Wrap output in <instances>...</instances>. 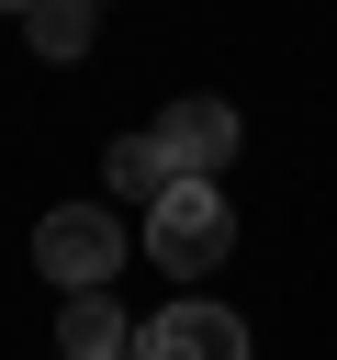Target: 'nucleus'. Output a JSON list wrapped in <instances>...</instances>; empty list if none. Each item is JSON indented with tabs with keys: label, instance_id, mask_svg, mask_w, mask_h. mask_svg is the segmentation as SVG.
<instances>
[{
	"label": "nucleus",
	"instance_id": "obj_3",
	"mask_svg": "<svg viewBox=\"0 0 337 360\" xmlns=\"http://www.w3.org/2000/svg\"><path fill=\"white\" fill-rule=\"evenodd\" d=\"M135 360H247V315L213 304V292H180L135 326Z\"/></svg>",
	"mask_w": 337,
	"mask_h": 360
},
{
	"label": "nucleus",
	"instance_id": "obj_5",
	"mask_svg": "<svg viewBox=\"0 0 337 360\" xmlns=\"http://www.w3.org/2000/svg\"><path fill=\"white\" fill-rule=\"evenodd\" d=\"M56 360H135L124 304H112V292H67V315H56Z\"/></svg>",
	"mask_w": 337,
	"mask_h": 360
},
{
	"label": "nucleus",
	"instance_id": "obj_7",
	"mask_svg": "<svg viewBox=\"0 0 337 360\" xmlns=\"http://www.w3.org/2000/svg\"><path fill=\"white\" fill-rule=\"evenodd\" d=\"M90 11H101V0H34V11H22L34 56H56V68H67V56H90Z\"/></svg>",
	"mask_w": 337,
	"mask_h": 360
},
{
	"label": "nucleus",
	"instance_id": "obj_8",
	"mask_svg": "<svg viewBox=\"0 0 337 360\" xmlns=\"http://www.w3.org/2000/svg\"><path fill=\"white\" fill-rule=\"evenodd\" d=\"M0 11H34V0H0Z\"/></svg>",
	"mask_w": 337,
	"mask_h": 360
},
{
	"label": "nucleus",
	"instance_id": "obj_4",
	"mask_svg": "<svg viewBox=\"0 0 337 360\" xmlns=\"http://www.w3.org/2000/svg\"><path fill=\"white\" fill-rule=\"evenodd\" d=\"M146 135L168 146V169H180V180H225V169H236V146H247V124H236L225 101H202V90H191V101H168Z\"/></svg>",
	"mask_w": 337,
	"mask_h": 360
},
{
	"label": "nucleus",
	"instance_id": "obj_6",
	"mask_svg": "<svg viewBox=\"0 0 337 360\" xmlns=\"http://www.w3.org/2000/svg\"><path fill=\"white\" fill-rule=\"evenodd\" d=\"M101 180H112V191H124V202L146 214V202H157V191L180 180V169H168V146H157V135H112V146H101Z\"/></svg>",
	"mask_w": 337,
	"mask_h": 360
},
{
	"label": "nucleus",
	"instance_id": "obj_1",
	"mask_svg": "<svg viewBox=\"0 0 337 360\" xmlns=\"http://www.w3.org/2000/svg\"><path fill=\"white\" fill-rule=\"evenodd\" d=\"M225 248H236V202H225V180H168V191L146 202V259H157V270L202 281V270H225Z\"/></svg>",
	"mask_w": 337,
	"mask_h": 360
},
{
	"label": "nucleus",
	"instance_id": "obj_2",
	"mask_svg": "<svg viewBox=\"0 0 337 360\" xmlns=\"http://www.w3.org/2000/svg\"><path fill=\"white\" fill-rule=\"evenodd\" d=\"M34 270H45L56 292H112V270H124L112 202H56V214L34 225Z\"/></svg>",
	"mask_w": 337,
	"mask_h": 360
}]
</instances>
